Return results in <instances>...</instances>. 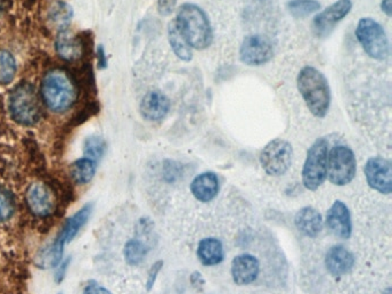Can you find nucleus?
Returning a JSON list of instances; mask_svg holds the SVG:
<instances>
[{"mask_svg":"<svg viewBox=\"0 0 392 294\" xmlns=\"http://www.w3.org/2000/svg\"><path fill=\"white\" fill-rule=\"evenodd\" d=\"M83 294H112L107 288L97 284L96 281H91L84 288Z\"/></svg>","mask_w":392,"mask_h":294,"instance_id":"473e14b6","label":"nucleus"},{"mask_svg":"<svg viewBox=\"0 0 392 294\" xmlns=\"http://www.w3.org/2000/svg\"><path fill=\"white\" fill-rule=\"evenodd\" d=\"M163 261L159 260V261L154 262V263H153L152 265V267L150 268L147 281V291H150L151 288H153V285H154V283H156V277H158V275H159L160 270L163 269Z\"/></svg>","mask_w":392,"mask_h":294,"instance_id":"2f4dec72","label":"nucleus"},{"mask_svg":"<svg viewBox=\"0 0 392 294\" xmlns=\"http://www.w3.org/2000/svg\"><path fill=\"white\" fill-rule=\"evenodd\" d=\"M93 206L91 204L83 206L79 212L75 213L73 216H70L63 224L61 232L57 237V240L60 241L61 244H68L76 237L82 227L87 223L92 213Z\"/></svg>","mask_w":392,"mask_h":294,"instance_id":"aec40b11","label":"nucleus"},{"mask_svg":"<svg viewBox=\"0 0 392 294\" xmlns=\"http://www.w3.org/2000/svg\"><path fill=\"white\" fill-rule=\"evenodd\" d=\"M191 284L193 285V288H197L198 291H202L205 285V281H204L203 276L199 274L198 271H195L193 275H191Z\"/></svg>","mask_w":392,"mask_h":294,"instance_id":"72a5a7b5","label":"nucleus"},{"mask_svg":"<svg viewBox=\"0 0 392 294\" xmlns=\"http://www.w3.org/2000/svg\"><path fill=\"white\" fill-rule=\"evenodd\" d=\"M97 54H98V63H99L100 68H106L107 58L105 56V50H104L103 47H98Z\"/></svg>","mask_w":392,"mask_h":294,"instance_id":"c9c22d12","label":"nucleus"},{"mask_svg":"<svg viewBox=\"0 0 392 294\" xmlns=\"http://www.w3.org/2000/svg\"><path fill=\"white\" fill-rule=\"evenodd\" d=\"M190 190L193 197L200 202H210L215 198L220 190L219 177L215 172H205L196 176Z\"/></svg>","mask_w":392,"mask_h":294,"instance_id":"f3484780","label":"nucleus"},{"mask_svg":"<svg viewBox=\"0 0 392 294\" xmlns=\"http://www.w3.org/2000/svg\"><path fill=\"white\" fill-rule=\"evenodd\" d=\"M28 207L37 218H47L56 209V199L50 188L44 183H33L27 190Z\"/></svg>","mask_w":392,"mask_h":294,"instance_id":"f8f14e48","label":"nucleus"},{"mask_svg":"<svg viewBox=\"0 0 392 294\" xmlns=\"http://www.w3.org/2000/svg\"><path fill=\"white\" fill-rule=\"evenodd\" d=\"M354 263L356 260L352 253L342 245H335L327 251L325 265L328 272L334 277H343L350 274Z\"/></svg>","mask_w":392,"mask_h":294,"instance_id":"4468645a","label":"nucleus"},{"mask_svg":"<svg viewBox=\"0 0 392 294\" xmlns=\"http://www.w3.org/2000/svg\"><path fill=\"white\" fill-rule=\"evenodd\" d=\"M61 294V293H60Z\"/></svg>","mask_w":392,"mask_h":294,"instance_id":"58836bf2","label":"nucleus"},{"mask_svg":"<svg viewBox=\"0 0 392 294\" xmlns=\"http://www.w3.org/2000/svg\"><path fill=\"white\" fill-rule=\"evenodd\" d=\"M175 20L191 49L203 51L212 45L214 38L212 26L202 7L195 3H183L177 10Z\"/></svg>","mask_w":392,"mask_h":294,"instance_id":"f03ea898","label":"nucleus"},{"mask_svg":"<svg viewBox=\"0 0 392 294\" xmlns=\"http://www.w3.org/2000/svg\"><path fill=\"white\" fill-rule=\"evenodd\" d=\"M321 8V3L316 0H291L288 3L290 14L296 19H304L316 13Z\"/></svg>","mask_w":392,"mask_h":294,"instance_id":"a878e982","label":"nucleus"},{"mask_svg":"<svg viewBox=\"0 0 392 294\" xmlns=\"http://www.w3.org/2000/svg\"><path fill=\"white\" fill-rule=\"evenodd\" d=\"M366 181L375 191L390 195L392 191V167L389 160L382 156H374L366 162L364 167Z\"/></svg>","mask_w":392,"mask_h":294,"instance_id":"9d476101","label":"nucleus"},{"mask_svg":"<svg viewBox=\"0 0 392 294\" xmlns=\"http://www.w3.org/2000/svg\"><path fill=\"white\" fill-rule=\"evenodd\" d=\"M14 202L10 193L0 188V222L6 221L13 215Z\"/></svg>","mask_w":392,"mask_h":294,"instance_id":"c756f323","label":"nucleus"},{"mask_svg":"<svg viewBox=\"0 0 392 294\" xmlns=\"http://www.w3.org/2000/svg\"><path fill=\"white\" fill-rule=\"evenodd\" d=\"M356 37L367 56L372 59L386 60L390 54L386 30L372 17H362L357 24Z\"/></svg>","mask_w":392,"mask_h":294,"instance_id":"20e7f679","label":"nucleus"},{"mask_svg":"<svg viewBox=\"0 0 392 294\" xmlns=\"http://www.w3.org/2000/svg\"><path fill=\"white\" fill-rule=\"evenodd\" d=\"M56 51L65 61H76L83 56V43L67 29L61 30L56 40Z\"/></svg>","mask_w":392,"mask_h":294,"instance_id":"6ab92c4d","label":"nucleus"},{"mask_svg":"<svg viewBox=\"0 0 392 294\" xmlns=\"http://www.w3.org/2000/svg\"><path fill=\"white\" fill-rule=\"evenodd\" d=\"M73 10L68 3L63 0H56L47 10V19L54 28L59 31L67 29L73 19Z\"/></svg>","mask_w":392,"mask_h":294,"instance_id":"5701e85b","label":"nucleus"},{"mask_svg":"<svg viewBox=\"0 0 392 294\" xmlns=\"http://www.w3.org/2000/svg\"><path fill=\"white\" fill-rule=\"evenodd\" d=\"M70 262V259H67V261H63L60 267L58 268L57 272H56V281L57 283H61L65 276H66L67 268H68Z\"/></svg>","mask_w":392,"mask_h":294,"instance_id":"f704fd0d","label":"nucleus"},{"mask_svg":"<svg viewBox=\"0 0 392 294\" xmlns=\"http://www.w3.org/2000/svg\"><path fill=\"white\" fill-rule=\"evenodd\" d=\"M63 246L57 239L43 248L37 255V265L40 268H54L59 265L63 254Z\"/></svg>","mask_w":392,"mask_h":294,"instance_id":"b1692460","label":"nucleus"},{"mask_svg":"<svg viewBox=\"0 0 392 294\" xmlns=\"http://www.w3.org/2000/svg\"><path fill=\"white\" fill-rule=\"evenodd\" d=\"M260 271L258 259L251 254L237 255L231 263V276L235 284L244 286L256 281Z\"/></svg>","mask_w":392,"mask_h":294,"instance_id":"dca6fc26","label":"nucleus"},{"mask_svg":"<svg viewBox=\"0 0 392 294\" xmlns=\"http://www.w3.org/2000/svg\"><path fill=\"white\" fill-rule=\"evenodd\" d=\"M105 149H106V144L104 142V139L98 136L88 137L84 142V154L87 156L88 159L92 161L96 162L101 159Z\"/></svg>","mask_w":392,"mask_h":294,"instance_id":"c85d7f7f","label":"nucleus"},{"mask_svg":"<svg viewBox=\"0 0 392 294\" xmlns=\"http://www.w3.org/2000/svg\"><path fill=\"white\" fill-rule=\"evenodd\" d=\"M170 101L160 91H150L140 101V111L143 119L150 122H159L170 113Z\"/></svg>","mask_w":392,"mask_h":294,"instance_id":"2eb2a0df","label":"nucleus"},{"mask_svg":"<svg viewBox=\"0 0 392 294\" xmlns=\"http://www.w3.org/2000/svg\"><path fill=\"white\" fill-rule=\"evenodd\" d=\"M96 172V165L92 160L84 158L77 160L70 165V176L79 184H87L93 179Z\"/></svg>","mask_w":392,"mask_h":294,"instance_id":"393cba45","label":"nucleus"},{"mask_svg":"<svg viewBox=\"0 0 392 294\" xmlns=\"http://www.w3.org/2000/svg\"><path fill=\"white\" fill-rule=\"evenodd\" d=\"M167 33H168V42H170V47L174 51L175 56L182 61H186V63L191 61V59H193V49L186 42V37L183 36L182 31H181L175 19H173L168 24Z\"/></svg>","mask_w":392,"mask_h":294,"instance_id":"4be33fe9","label":"nucleus"},{"mask_svg":"<svg viewBox=\"0 0 392 294\" xmlns=\"http://www.w3.org/2000/svg\"><path fill=\"white\" fill-rule=\"evenodd\" d=\"M10 112L17 122L33 126L40 119V107L36 91L29 83H22L10 97Z\"/></svg>","mask_w":392,"mask_h":294,"instance_id":"423d86ee","label":"nucleus"},{"mask_svg":"<svg viewBox=\"0 0 392 294\" xmlns=\"http://www.w3.org/2000/svg\"><path fill=\"white\" fill-rule=\"evenodd\" d=\"M327 228L332 235L341 239H349L352 235V220L348 206L343 202H334L327 213Z\"/></svg>","mask_w":392,"mask_h":294,"instance_id":"ddd939ff","label":"nucleus"},{"mask_svg":"<svg viewBox=\"0 0 392 294\" xmlns=\"http://www.w3.org/2000/svg\"><path fill=\"white\" fill-rule=\"evenodd\" d=\"M197 256L204 266H216L224 259V248L219 239L205 238L197 248Z\"/></svg>","mask_w":392,"mask_h":294,"instance_id":"412c9836","label":"nucleus"},{"mask_svg":"<svg viewBox=\"0 0 392 294\" xmlns=\"http://www.w3.org/2000/svg\"><path fill=\"white\" fill-rule=\"evenodd\" d=\"M293 145L288 140L276 138L270 140L260 153V165L270 176H283L293 163Z\"/></svg>","mask_w":392,"mask_h":294,"instance_id":"6e6552de","label":"nucleus"},{"mask_svg":"<svg viewBox=\"0 0 392 294\" xmlns=\"http://www.w3.org/2000/svg\"><path fill=\"white\" fill-rule=\"evenodd\" d=\"M381 10L386 17H392V0H382L381 1Z\"/></svg>","mask_w":392,"mask_h":294,"instance_id":"e433bc0d","label":"nucleus"},{"mask_svg":"<svg viewBox=\"0 0 392 294\" xmlns=\"http://www.w3.org/2000/svg\"><path fill=\"white\" fill-rule=\"evenodd\" d=\"M297 88L313 116L326 117L332 105L329 82L316 67L305 66L297 76Z\"/></svg>","mask_w":392,"mask_h":294,"instance_id":"f257e3e1","label":"nucleus"},{"mask_svg":"<svg viewBox=\"0 0 392 294\" xmlns=\"http://www.w3.org/2000/svg\"><path fill=\"white\" fill-rule=\"evenodd\" d=\"M177 0H158V12L163 17H170L177 8Z\"/></svg>","mask_w":392,"mask_h":294,"instance_id":"7c9ffc66","label":"nucleus"},{"mask_svg":"<svg viewBox=\"0 0 392 294\" xmlns=\"http://www.w3.org/2000/svg\"><path fill=\"white\" fill-rule=\"evenodd\" d=\"M3 10V0H0V14H1Z\"/></svg>","mask_w":392,"mask_h":294,"instance_id":"4c0bfd02","label":"nucleus"},{"mask_svg":"<svg viewBox=\"0 0 392 294\" xmlns=\"http://www.w3.org/2000/svg\"><path fill=\"white\" fill-rule=\"evenodd\" d=\"M272 56V43L261 35H250L244 38L240 45V60L247 66H263L270 63Z\"/></svg>","mask_w":392,"mask_h":294,"instance_id":"1a4fd4ad","label":"nucleus"},{"mask_svg":"<svg viewBox=\"0 0 392 294\" xmlns=\"http://www.w3.org/2000/svg\"><path fill=\"white\" fill-rule=\"evenodd\" d=\"M329 142L325 138L316 139L309 147L302 167V184L309 191H316L327 179V165Z\"/></svg>","mask_w":392,"mask_h":294,"instance_id":"39448f33","label":"nucleus"},{"mask_svg":"<svg viewBox=\"0 0 392 294\" xmlns=\"http://www.w3.org/2000/svg\"><path fill=\"white\" fill-rule=\"evenodd\" d=\"M40 93L47 108L56 113L70 109L76 100L73 81L61 70H51L44 76Z\"/></svg>","mask_w":392,"mask_h":294,"instance_id":"7ed1b4c3","label":"nucleus"},{"mask_svg":"<svg viewBox=\"0 0 392 294\" xmlns=\"http://www.w3.org/2000/svg\"><path fill=\"white\" fill-rule=\"evenodd\" d=\"M352 7V0H337L329 7H327L326 10L320 12L313 20V28L316 35L321 36L329 33L336 24L349 15Z\"/></svg>","mask_w":392,"mask_h":294,"instance_id":"9b49d317","label":"nucleus"},{"mask_svg":"<svg viewBox=\"0 0 392 294\" xmlns=\"http://www.w3.org/2000/svg\"><path fill=\"white\" fill-rule=\"evenodd\" d=\"M17 74V63L14 56L5 50H0V84H10Z\"/></svg>","mask_w":392,"mask_h":294,"instance_id":"bb28decb","label":"nucleus"},{"mask_svg":"<svg viewBox=\"0 0 392 294\" xmlns=\"http://www.w3.org/2000/svg\"><path fill=\"white\" fill-rule=\"evenodd\" d=\"M147 247L140 240L133 239L126 244L124 247V258L128 265L137 266L144 261L147 256Z\"/></svg>","mask_w":392,"mask_h":294,"instance_id":"cd10ccee","label":"nucleus"},{"mask_svg":"<svg viewBox=\"0 0 392 294\" xmlns=\"http://www.w3.org/2000/svg\"><path fill=\"white\" fill-rule=\"evenodd\" d=\"M357 174V160L352 149L346 145H336L328 153L327 179L334 186H345Z\"/></svg>","mask_w":392,"mask_h":294,"instance_id":"0eeeda50","label":"nucleus"},{"mask_svg":"<svg viewBox=\"0 0 392 294\" xmlns=\"http://www.w3.org/2000/svg\"><path fill=\"white\" fill-rule=\"evenodd\" d=\"M295 224L300 234L309 238H314L322 231V215L320 214L316 209L307 206L297 213L295 216Z\"/></svg>","mask_w":392,"mask_h":294,"instance_id":"a211bd4d","label":"nucleus"}]
</instances>
